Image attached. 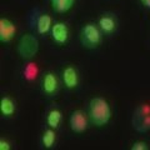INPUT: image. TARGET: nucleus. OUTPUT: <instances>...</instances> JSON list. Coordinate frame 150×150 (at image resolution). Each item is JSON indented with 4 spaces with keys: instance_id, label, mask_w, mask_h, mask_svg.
Segmentation results:
<instances>
[{
    "instance_id": "nucleus-1",
    "label": "nucleus",
    "mask_w": 150,
    "mask_h": 150,
    "mask_svg": "<svg viewBox=\"0 0 150 150\" xmlns=\"http://www.w3.org/2000/svg\"><path fill=\"white\" fill-rule=\"evenodd\" d=\"M89 118L94 126L103 128L111 119V108L104 98H93L89 103Z\"/></svg>"
},
{
    "instance_id": "nucleus-2",
    "label": "nucleus",
    "mask_w": 150,
    "mask_h": 150,
    "mask_svg": "<svg viewBox=\"0 0 150 150\" xmlns=\"http://www.w3.org/2000/svg\"><path fill=\"white\" fill-rule=\"evenodd\" d=\"M101 30L99 26L94 24H86L80 30V41L81 45L86 49H95L101 43Z\"/></svg>"
},
{
    "instance_id": "nucleus-3",
    "label": "nucleus",
    "mask_w": 150,
    "mask_h": 150,
    "mask_svg": "<svg viewBox=\"0 0 150 150\" xmlns=\"http://www.w3.org/2000/svg\"><path fill=\"white\" fill-rule=\"evenodd\" d=\"M18 54L23 59H31L38 54L39 51V41L31 34H25L21 36L16 46Z\"/></svg>"
},
{
    "instance_id": "nucleus-4",
    "label": "nucleus",
    "mask_w": 150,
    "mask_h": 150,
    "mask_svg": "<svg viewBox=\"0 0 150 150\" xmlns=\"http://www.w3.org/2000/svg\"><path fill=\"white\" fill-rule=\"evenodd\" d=\"M133 126L139 133H145L150 129V105L142 104L137 108L133 116Z\"/></svg>"
},
{
    "instance_id": "nucleus-5",
    "label": "nucleus",
    "mask_w": 150,
    "mask_h": 150,
    "mask_svg": "<svg viewBox=\"0 0 150 150\" xmlns=\"http://www.w3.org/2000/svg\"><path fill=\"white\" fill-rule=\"evenodd\" d=\"M69 124L71 131L81 134L88 129V119L83 110H74L69 118Z\"/></svg>"
},
{
    "instance_id": "nucleus-6",
    "label": "nucleus",
    "mask_w": 150,
    "mask_h": 150,
    "mask_svg": "<svg viewBox=\"0 0 150 150\" xmlns=\"http://www.w3.org/2000/svg\"><path fill=\"white\" fill-rule=\"evenodd\" d=\"M16 26L8 18H0V41L1 43H10L15 36Z\"/></svg>"
},
{
    "instance_id": "nucleus-7",
    "label": "nucleus",
    "mask_w": 150,
    "mask_h": 150,
    "mask_svg": "<svg viewBox=\"0 0 150 150\" xmlns=\"http://www.w3.org/2000/svg\"><path fill=\"white\" fill-rule=\"evenodd\" d=\"M51 39L55 44L64 45L69 39V29L65 23H55L50 30Z\"/></svg>"
},
{
    "instance_id": "nucleus-8",
    "label": "nucleus",
    "mask_w": 150,
    "mask_h": 150,
    "mask_svg": "<svg viewBox=\"0 0 150 150\" xmlns=\"http://www.w3.org/2000/svg\"><path fill=\"white\" fill-rule=\"evenodd\" d=\"M63 81L68 89H75L79 84L78 71L73 67H67L63 70Z\"/></svg>"
},
{
    "instance_id": "nucleus-9",
    "label": "nucleus",
    "mask_w": 150,
    "mask_h": 150,
    "mask_svg": "<svg viewBox=\"0 0 150 150\" xmlns=\"http://www.w3.org/2000/svg\"><path fill=\"white\" fill-rule=\"evenodd\" d=\"M58 90V79L53 73H46L43 78V91L48 96H53Z\"/></svg>"
},
{
    "instance_id": "nucleus-10",
    "label": "nucleus",
    "mask_w": 150,
    "mask_h": 150,
    "mask_svg": "<svg viewBox=\"0 0 150 150\" xmlns=\"http://www.w3.org/2000/svg\"><path fill=\"white\" fill-rule=\"evenodd\" d=\"M98 26L104 34H112L116 30V21L115 19L110 15H103L99 18L98 21Z\"/></svg>"
},
{
    "instance_id": "nucleus-11",
    "label": "nucleus",
    "mask_w": 150,
    "mask_h": 150,
    "mask_svg": "<svg viewBox=\"0 0 150 150\" xmlns=\"http://www.w3.org/2000/svg\"><path fill=\"white\" fill-rule=\"evenodd\" d=\"M51 16L48 14H41L36 20V30L40 35H45L51 30L53 28V23H51Z\"/></svg>"
},
{
    "instance_id": "nucleus-12",
    "label": "nucleus",
    "mask_w": 150,
    "mask_h": 150,
    "mask_svg": "<svg viewBox=\"0 0 150 150\" xmlns=\"http://www.w3.org/2000/svg\"><path fill=\"white\" fill-rule=\"evenodd\" d=\"M0 112L3 116L10 118L15 112V103L10 96H3L0 100Z\"/></svg>"
},
{
    "instance_id": "nucleus-13",
    "label": "nucleus",
    "mask_w": 150,
    "mask_h": 150,
    "mask_svg": "<svg viewBox=\"0 0 150 150\" xmlns=\"http://www.w3.org/2000/svg\"><path fill=\"white\" fill-rule=\"evenodd\" d=\"M74 3H75V0H50L53 10L59 14L68 13L74 6Z\"/></svg>"
},
{
    "instance_id": "nucleus-14",
    "label": "nucleus",
    "mask_w": 150,
    "mask_h": 150,
    "mask_svg": "<svg viewBox=\"0 0 150 150\" xmlns=\"http://www.w3.org/2000/svg\"><path fill=\"white\" fill-rule=\"evenodd\" d=\"M62 119H63L62 111L58 110V109H54V110L49 111L48 116H46V124H48L49 128L58 129L60 123H62Z\"/></svg>"
},
{
    "instance_id": "nucleus-15",
    "label": "nucleus",
    "mask_w": 150,
    "mask_h": 150,
    "mask_svg": "<svg viewBox=\"0 0 150 150\" xmlns=\"http://www.w3.org/2000/svg\"><path fill=\"white\" fill-rule=\"evenodd\" d=\"M55 140H56V134L53 128H50L48 130L44 131L43 134V138H41V142H43V145L45 149H51L55 144Z\"/></svg>"
},
{
    "instance_id": "nucleus-16",
    "label": "nucleus",
    "mask_w": 150,
    "mask_h": 150,
    "mask_svg": "<svg viewBox=\"0 0 150 150\" xmlns=\"http://www.w3.org/2000/svg\"><path fill=\"white\" fill-rule=\"evenodd\" d=\"M39 74V68L35 63H29L26 64V67L24 68V78L28 81H31L38 76Z\"/></svg>"
},
{
    "instance_id": "nucleus-17",
    "label": "nucleus",
    "mask_w": 150,
    "mask_h": 150,
    "mask_svg": "<svg viewBox=\"0 0 150 150\" xmlns=\"http://www.w3.org/2000/svg\"><path fill=\"white\" fill-rule=\"evenodd\" d=\"M148 144L145 142H142V140H139V142H135L133 145H131V150H148Z\"/></svg>"
},
{
    "instance_id": "nucleus-18",
    "label": "nucleus",
    "mask_w": 150,
    "mask_h": 150,
    "mask_svg": "<svg viewBox=\"0 0 150 150\" xmlns=\"http://www.w3.org/2000/svg\"><path fill=\"white\" fill-rule=\"evenodd\" d=\"M10 144H9L6 140H4V139H1L0 140V150H10Z\"/></svg>"
},
{
    "instance_id": "nucleus-19",
    "label": "nucleus",
    "mask_w": 150,
    "mask_h": 150,
    "mask_svg": "<svg viewBox=\"0 0 150 150\" xmlns=\"http://www.w3.org/2000/svg\"><path fill=\"white\" fill-rule=\"evenodd\" d=\"M140 3H142V5L146 9H150V0H140Z\"/></svg>"
}]
</instances>
